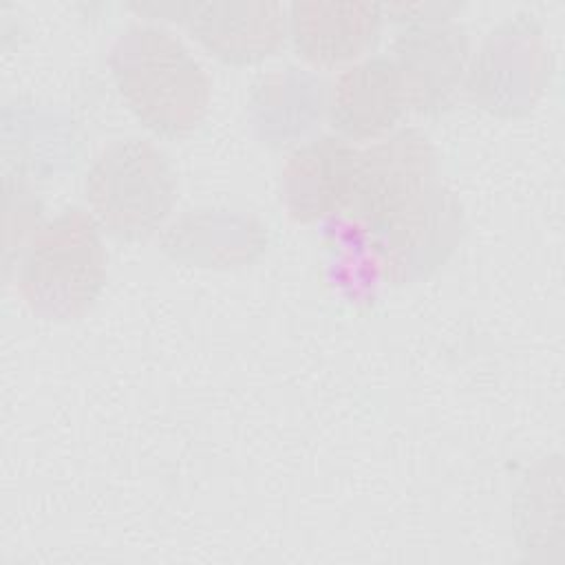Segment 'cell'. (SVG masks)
I'll return each mask as SVG.
<instances>
[{
  "instance_id": "obj_1",
  "label": "cell",
  "mask_w": 565,
  "mask_h": 565,
  "mask_svg": "<svg viewBox=\"0 0 565 565\" xmlns=\"http://www.w3.org/2000/svg\"><path fill=\"white\" fill-rule=\"evenodd\" d=\"M113 82L146 130L179 139L210 108V79L190 49L161 24H132L110 46Z\"/></svg>"
},
{
  "instance_id": "obj_2",
  "label": "cell",
  "mask_w": 565,
  "mask_h": 565,
  "mask_svg": "<svg viewBox=\"0 0 565 565\" xmlns=\"http://www.w3.org/2000/svg\"><path fill=\"white\" fill-rule=\"evenodd\" d=\"M106 247L90 212L66 207L40 223L18 260V291L46 320H75L99 298L106 282Z\"/></svg>"
},
{
  "instance_id": "obj_3",
  "label": "cell",
  "mask_w": 565,
  "mask_h": 565,
  "mask_svg": "<svg viewBox=\"0 0 565 565\" xmlns=\"http://www.w3.org/2000/svg\"><path fill=\"white\" fill-rule=\"evenodd\" d=\"M84 192L102 232L119 241H143L170 216L177 174L157 143L146 137H121L95 154Z\"/></svg>"
},
{
  "instance_id": "obj_4",
  "label": "cell",
  "mask_w": 565,
  "mask_h": 565,
  "mask_svg": "<svg viewBox=\"0 0 565 565\" xmlns=\"http://www.w3.org/2000/svg\"><path fill=\"white\" fill-rule=\"evenodd\" d=\"M552 77V53L534 15L516 13L497 24L470 57L463 93L477 108L521 119L541 102Z\"/></svg>"
},
{
  "instance_id": "obj_5",
  "label": "cell",
  "mask_w": 565,
  "mask_h": 565,
  "mask_svg": "<svg viewBox=\"0 0 565 565\" xmlns=\"http://www.w3.org/2000/svg\"><path fill=\"white\" fill-rule=\"evenodd\" d=\"M463 230L459 199L435 181L411 205L371 230L382 276L393 285L428 278L455 254Z\"/></svg>"
},
{
  "instance_id": "obj_6",
  "label": "cell",
  "mask_w": 565,
  "mask_h": 565,
  "mask_svg": "<svg viewBox=\"0 0 565 565\" xmlns=\"http://www.w3.org/2000/svg\"><path fill=\"white\" fill-rule=\"evenodd\" d=\"M437 181V154L419 128H399L360 150L347 210L375 230Z\"/></svg>"
},
{
  "instance_id": "obj_7",
  "label": "cell",
  "mask_w": 565,
  "mask_h": 565,
  "mask_svg": "<svg viewBox=\"0 0 565 565\" xmlns=\"http://www.w3.org/2000/svg\"><path fill=\"white\" fill-rule=\"evenodd\" d=\"M150 18L179 22L210 55L232 66H249L274 55L287 38L280 2H152L132 7Z\"/></svg>"
},
{
  "instance_id": "obj_8",
  "label": "cell",
  "mask_w": 565,
  "mask_h": 565,
  "mask_svg": "<svg viewBox=\"0 0 565 565\" xmlns=\"http://www.w3.org/2000/svg\"><path fill=\"white\" fill-rule=\"evenodd\" d=\"M470 35L455 20L404 26L393 42L408 110L441 115L455 106L470 66Z\"/></svg>"
},
{
  "instance_id": "obj_9",
  "label": "cell",
  "mask_w": 565,
  "mask_h": 565,
  "mask_svg": "<svg viewBox=\"0 0 565 565\" xmlns=\"http://www.w3.org/2000/svg\"><path fill=\"white\" fill-rule=\"evenodd\" d=\"M408 104L391 55H366L344 66L327 90V117L347 141H377L395 130Z\"/></svg>"
},
{
  "instance_id": "obj_10",
  "label": "cell",
  "mask_w": 565,
  "mask_h": 565,
  "mask_svg": "<svg viewBox=\"0 0 565 565\" xmlns=\"http://www.w3.org/2000/svg\"><path fill=\"white\" fill-rule=\"evenodd\" d=\"M360 150L338 135L296 146L280 170V201L298 223L322 221L349 205Z\"/></svg>"
},
{
  "instance_id": "obj_11",
  "label": "cell",
  "mask_w": 565,
  "mask_h": 565,
  "mask_svg": "<svg viewBox=\"0 0 565 565\" xmlns=\"http://www.w3.org/2000/svg\"><path fill=\"white\" fill-rule=\"evenodd\" d=\"M382 22V4L375 2H291L287 38L313 66H349L375 44Z\"/></svg>"
},
{
  "instance_id": "obj_12",
  "label": "cell",
  "mask_w": 565,
  "mask_h": 565,
  "mask_svg": "<svg viewBox=\"0 0 565 565\" xmlns=\"http://www.w3.org/2000/svg\"><path fill=\"white\" fill-rule=\"evenodd\" d=\"M322 110H327L322 82L291 66L263 75L249 97V115L258 137L276 148L294 143L320 119Z\"/></svg>"
},
{
  "instance_id": "obj_13",
  "label": "cell",
  "mask_w": 565,
  "mask_h": 565,
  "mask_svg": "<svg viewBox=\"0 0 565 565\" xmlns=\"http://www.w3.org/2000/svg\"><path fill=\"white\" fill-rule=\"evenodd\" d=\"M461 9L457 2H395V4H382V13L388 15L391 22L402 26L413 24H433V22H446L452 20V15Z\"/></svg>"
}]
</instances>
